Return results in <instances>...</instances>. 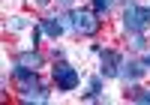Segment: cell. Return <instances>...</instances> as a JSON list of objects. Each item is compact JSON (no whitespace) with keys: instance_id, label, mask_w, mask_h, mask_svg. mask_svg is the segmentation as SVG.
Instances as JSON below:
<instances>
[{"instance_id":"14","label":"cell","mask_w":150,"mask_h":105,"mask_svg":"<svg viewBox=\"0 0 150 105\" xmlns=\"http://www.w3.org/2000/svg\"><path fill=\"white\" fill-rule=\"evenodd\" d=\"M144 66H150V54H147V57H144Z\"/></svg>"},{"instance_id":"3","label":"cell","mask_w":150,"mask_h":105,"mask_svg":"<svg viewBox=\"0 0 150 105\" xmlns=\"http://www.w3.org/2000/svg\"><path fill=\"white\" fill-rule=\"evenodd\" d=\"M51 75H54L57 90H75V87H78V72H75L69 63H57Z\"/></svg>"},{"instance_id":"2","label":"cell","mask_w":150,"mask_h":105,"mask_svg":"<svg viewBox=\"0 0 150 105\" xmlns=\"http://www.w3.org/2000/svg\"><path fill=\"white\" fill-rule=\"evenodd\" d=\"M69 21H72V27L78 33H84V36H93L99 30V21L90 15V12H84V9H72L69 12Z\"/></svg>"},{"instance_id":"12","label":"cell","mask_w":150,"mask_h":105,"mask_svg":"<svg viewBox=\"0 0 150 105\" xmlns=\"http://www.w3.org/2000/svg\"><path fill=\"white\" fill-rule=\"evenodd\" d=\"M132 48H138V51L147 48V42H144V36H141V33H135V36H132Z\"/></svg>"},{"instance_id":"11","label":"cell","mask_w":150,"mask_h":105,"mask_svg":"<svg viewBox=\"0 0 150 105\" xmlns=\"http://www.w3.org/2000/svg\"><path fill=\"white\" fill-rule=\"evenodd\" d=\"M93 9H96V15H105L111 9V0H93Z\"/></svg>"},{"instance_id":"7","label":"cell","mask_w":150,"mask_h":105,"mask_svg":"<svg viewBox=\"0 0 150 105\" xmlns=\"http://www.w3.org/2000/svg\"><path fill=\"white\" fill-rule=\"evenodd\" d=\"M42 24V33L45 36H51V39H60L63 36V24H60L57 18H45V21H39Z\"/></svg>"},{"instance_id":"5","label":"cell","mask_w":150,"mask_h":105,"mask_svg":"<svg viewBox=\"0 0 150 105\" xmlns=\"http://www.w3.org/2000/svg\"><path fill=\"white\" fill-rule=\"evenodd\" d=\"M96 54L99 57H102V75L105 78H114V75H120V54H117V51H105V48H99L96 45Z\"/></svg>"},{"instance_id":"1","label":"cell","mask_w":150,"mask_h":105,"mask_svg":"<svg viewBox=\"0 0 150 105\" xmlns=\"http://www.w3.org/2000/svg\"><path fill=\"white\" fill-rule=\"evenodd\" d=\"M123 24H126V30L132 33H141L147 24H150V6H138V3H129L126 12H123Z\"/></svg>"},{"instance_id":"13","label":"cell","mask_w":150,"mask_h":105,"mask_svg":"<svg viewBox=\"0 0 150 105\" xmlns=\"http://www.w3.org/2000/svg\"><path fill=\"white\" fill-rule=\"evenodd\" d=\"M24 21H27V18H12V30H21Z\"/></svg>"},{"instance_id":"15","label":"cell","mask_w":150,"mask_h":105,"mask_svg":"<svg viewBox=\"0 0 150 105\" xmlns=\"http://www.w3.org/2000/svg\"><path fill=\"white\" fill-rule=\"evenodd\" d=\"M36 3H48V0H36Z\"/></svg>"},{"instance_id":"10","label":"cell","mask_w":150,"mask_h":105,"mask_svg":"<svg viewBox=\"0 0 150 105\" xmlns=\"http://www.w3.org/2000/svg\"><path fill=\"white\" fill-rule=\"evenodd\" d=\"M99 90H102V81H99V78H93L90 87H87V99H96V96H99Z\"/></svg>"},{"instance_id":"6","label":"cell","mask_w":150,"mask_h":105,"mask_svg":"<svg viewBox=\"0 0 150 105\" xmlns=\"http://www.w3.org/2000/svg\"><path fill=\"white\" fill-rule=\"evenodd\" d=\"M120 75H123V81H138V78L144 75V63H138V60L120 63Z\"/></svg>"},{"instance_id":"4","label":"cell","mask_w":150,"mask_h":105,"mask_svg":"<svg viewBox=\"0 0 150 105\" xmlns=\"http://www.w3.org/2000/svg\"><path fill=\"white\" fill-rule=\"evenodd\" d=\"M12 75H15L21 93H27V90H36V87H39V75H36V69H30V66H21V63H15Z\"/></svg>"},{"instance_id":"9","label":"cell","mask_w":150,"mask_h":105,"mask_svg":"<svg viewBox=\"0 0 150 105\" xmlns=\"http://www.w3.org/2000/svg\"><path fill=\"white\" fill-rule=\"evenodd\" d=\"M126 96H129V99H135V102H144V105H150V90H138V87H135V90H129Z\"/></svg>"},{"instance_id":"16","label":"cell","mask_w":150,"mask_h":105,"mask_svg":"<svg viewBox=\"0 0 150 105\" xmlns=\"http://www.w3.org/2000/svg\"><path fill=\"white\" fill-rule=\"evenodd\" d=\"M63 3H72V0H63Z\"/></svg>"},{"instance_id":"8","label":"cell","mask_w":150,"mask_h":105,"mask_svg":"<svg viewBox=\"0 0 150 105\" xmlns=\"http://www.w3.org/2000/svg\"><path fill=\"white\" fill-rule=\"evenodd\" d=\"M15 63H21V66H30V69H39L42 57L36 54V51H24V54H18V60H15Z\"/></svg>"}]
</instances>
